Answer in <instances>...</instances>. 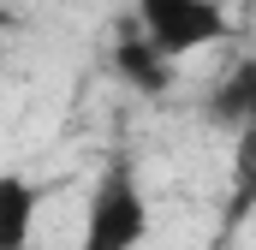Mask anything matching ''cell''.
Wrapping results in <instances>:
<instances>
[{
  "mask_svg": "<svg viewBox=\"0 0 256 250\" xmlns=\"http://www.w3.org/2000/svg\"><path fill=\"white\" fill-rule=\"evenodd\" d=\"M42 214V190L24 173H0V250H30Z\"/></svg>",
  "mask_w": 256,
  "mask_h": 250,
  "instance_id": "3957f363",
  "label": "cell"
},
{
  "mask_svg": "<svg viewBox=\"0 0 256 250\" xmlns=\"http://www.w3.org/2000/svg\"><path fill=\"white\" fill-rule=\"evenodd\" d=\"M143 238H149V196L137 185V167L120 155L102 167V179L90 190L78 250H137Z\"/></svg>",
  "mask_w": 256,
  "mask_h": 250,
  "instance_id": "6da1fadb",
  "label": "cell"
},
{
  "mask_svg": "<svg viewBox=\"0 0 256 250\" xmlns=\"http://www.w3.org/2000/svg\"><path fill=\"white\" fill-rule=\"evenodd\" d=\"M232 18L220 0H137V36L167 60H185L196 48L220 42Z\"/></svg>",
  "mask_w": 256,
  "mask_h": 250,
  "instance_id": "7a4b0ae2",
  "label": "cell"
},
{
  "mask_svg": "<svg viewBox=\"0 0 256 250\" xmlns=\"http://www.w3.org/2000/svg\"><path fill=\"white\" fill-rule=\"evenodd\" d=\"M114 72L126 78L131 90H143V96H161V90L173 84V60H167V54H155V48L137 36V24L114 42Z\"/></svg>",
  "mask_w": 256,
  "mask_h": 250,
  "instance_id": "277c9868",
  "label": "cell"
},
{
  "mask_svg": "<svg viewBox=\"0 0 256 250\" xmlns=\"http://www.w3.org/2000/svg\"><path fill=\"white\" fill-rule=\"evenodd\" d=\"M0 30H12V18H6V12H0Z\"/></svg>",
  "mask_w": 256,
  "mask_h": 250,
  "instance_id": "52a82bcc",
  "label": "cell"
},
{
  "mask_svg": "<svg viewBox=\"0 0 256 250\" xmlns=\"http://www.w3.org/2000/svg\"><path fill=\"white\" fill-rule=\"evenodd\" d=\"M256 208V125L238 131V149H232V196H226V226H238Z\"/></svg>",
  "mask_w": 256,
  "mask_h": 250,
  "instance_id": "8992f818",
  "label": "cell"
},
{
  "mask_svg": "<svg viewBox=\"0 0 256 250\" xmlns=\"http://www.w3.org/2000/svg\"><path fill=\"white\" fill-rule=\"evenodd\" d=\"M208 120H214V125H232V131L256 125V60H238L220 84H214V96H208Z\"/></svg>",
  "mask_w": 256,
  "mask_h": 250,
  "instance_id": "5b68a950",
  "label": "cell"
}]
</instances>
